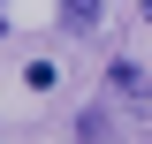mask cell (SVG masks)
I'll return each instance as SVG.
<instances>
[{
  "mask_svg": "<svg viewBox=\"0 0 152 144\" xmlns=\"http://www.w3.org/2000/svg\"><path fill=\"white\" fill-rule=\"evenodd\" d=\"M107 91H114V99H129L137 114H152V76L129 68V61H122V68H107Z\"/></svg>",
  "mask_w": 152,
  "mask_h": 144,
  "instance_id": "cell-1",
  "label": "cell"
},
{
  "mask_svg": "<svg viewBox=\"0 0 152 144\" xmlns=\"http://www.w3.org/2000/svg\"><path fill=\"white\" fill-rule=\"evenodd\" d=\"M76 137H84V144H99V137H107V106H84V121H76Z\"/></svg>",
  "mask_w": 152,
  "mask_h": 144,
  "instance_id": "cell-2",
  "label": "cell"
},
{
  "mask_svg": "<svg viewBox=\"0 0 152 144\" xmlns=\"http://www.w3.org/2000/svg\"><path fill=\"white\" fill-rule=\"evenodd\" d=\"M145 15H152V8H145Z\"/></svg>",
  "mask_w": 152,
  "mask_h": 144,
  "instance_id": "cell-3",
  "label": "cell"
}]
</instances>
